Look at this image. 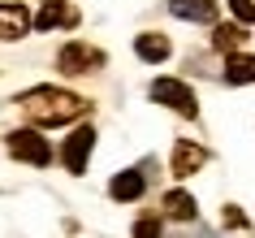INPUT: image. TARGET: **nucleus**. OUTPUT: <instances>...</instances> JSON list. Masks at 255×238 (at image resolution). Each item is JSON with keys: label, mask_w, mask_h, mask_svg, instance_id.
<instances>
[{"label": "nucleus", "mask_w": 255, "mask_h": 238, "mask_svg": "<svg viewBox=\"0 0 255 238\" xmlns=\"http://www.w3.org/2000/svg\"><path fill=\"white\" fill-rule=\"evenodd\" d=\"M225 225H247V217H242L238 208H229V212H225Z\"/></svg>", "instance_id": "17"}, {"label": "nucleus", "mask_w": 255, "mask_h": 238, "mask_svg": "<svg viewBox=\"0 0 255 238\" xmlns=\"http://www.w3.org/2000/svg\"><path fill=\"white\" fill-rule=\"evenodd\" d=\"M91 147H95V130H91V126L74 130V134L65 139V147H61L65 169H69V173H82V169H87V156H91Z\"/></svg>", "instance_id": "5"}, {"label": "nucleus", "mask_w": 255, "mask_h": 238, "mask_svg": "<svg viewBox=\"0 0 255 238\" xmlns=\"http://www.w3.org/2000/svg\"><path fill=\"white\" fill-rule=\"evenodd\" d=\"M134 238H160V221H156V217H143V221L134 225Z\"/></svg>", "instance_id": "16"}, {"label": "nucleus", "mask_w": 255, "mask_h": 238, "mask_svg": "<svg viewBox=\"0 0 255 238\" xmlns=\"http://www.w3.org/2000/svg\"><path fill=\"white\" fill-rule=\"evenodd\" d=\"M78 22V13L69 9V0H43L39 17H35V26L39 30H56V26H74Z\"/></svg>", "instance_id": "8"}, {"label": "nucleus", "mask_w": 255, "mask_h": 238, "mask_svg": "<svg viewBox=\"0 0 255 238\" xmlns=\"http://www.w3.org/2000/svg\"><path fill=\"white\" fill-rule=\"evenodd\" d=\"M242 26L234 22V26H216V35H212V43H216V52H225V56H238V48H242Z\"/></svg>", "instance_id": "14"}, {"label": "nucleus", "mask_w": 255, "mask_h": 238, "mask_svg": "<svg viewBox=\"0 0 255 238\" xmlns=\"http://www.w3.org/2000/svg\"><path fill=\"white\" fill-rule=\"evenodd\" d=\"M9 152L17 160H26V165H48L52 160V147H48V139L39 130H13L9 134Z\"/></svg>", "instance_id": "4"}, {"label": "nucleus", "mask_w": 255, "mask_h": 238, "mask_svg": "<svg viewBox=\"0 0 255 238\" xmlns=\"http://www.w3.org/2000/svg\"><path fill=\"white\" fill-rule=\"evenodd\" d=\"M169 9L186 22H216V4L212 0H169Z\"/></svg>", "instance_id": "10"}, {"label": "nucleus", "mask_w": 255, "mask_h": 238, "mask_svg": "<svg viewBox=\"0 0 255 238\" xmlns=\"http://www.w3.org/2000/svg\"><path fill=\"white\" fill-rule=\"evenodd\" d=\"M203 160H208V152H203L199 143H190V139H177L173 147V173L177 178H190V173L203 169Z\"/></svg>", "instance_id": "6"}, {"label": "nucleus", "mask_w": 255, "mask_h": 238, "mask_svg": "<svg viewBox=\"0 0 255 238\" xmlns=\"http://www.w3.org/2000/svg\"><path fill=\"white\" fill-rule=\"evenodd\" d=\"M30 26H35V22H30V13L22 4H13V0L0 4V39H22Z\"/></svg>", "instance_id": "7"}, {"label": "nucleus", "mask_w": 255, "mask_h": 238, "mask_svg": "<svg viewBox=\"0 0 255 238\" xmlns=\"http://www.w3.org/2000/svg\"><path fill=\"white\" fill-rule=\"evenodd\" d=\"M108 195H113V199H121V204L138 199V195H143V173H138V169H126V173H117V178L108 182Z\"/></svg>", "instance_id": "9"}, {"label": "nucleus", "mask_w": 255, "mask_h": 238, "mask_svg": "<svg viewBox=\"0 0 255 238\" xmlns=\"http://www.w3.org/2000/svg\"><path fill=\"white\" fill-rule=\"evenodd\" d=\"M134 52L143 56V61H164V56L173 52V48H169V39H164V35L147 30V35H138V39H134Z\"/></svg>", "instance_id": "11"}, {"label": "nucleus", "mask_w": 255, "mask_h": 238, "mask_svg": "<svg viewBox=\"0 0 255 238\" xmlns=\"http://www.w3.org/2000/svg\"><path fill=\"white\" fill-rule=\"evenodd\" d=\"M56 65H61V74H95V69L104 65V52L100 48H91V43H65L61 48V56H56Z\"/></svg>", "instance_id": "3"}, {"label": "nucleus", "mask_w": 255, "mask_h": 238, "mask_svg": "<svg viewBox=\"0 0 255 238\" xmlns=\"http://www.w3.org/2000/svg\"><path fill=\"white\" fill-rule=\"evenodd\" d=\"M225 82H234V87H242V82H255V56H229L225 61Z\"/></svg>", "instance_id": "12"}, {"label": "nucleus", "mask_w": 255, "mask_h": 238, "mask_svg": "<svg viewBox=\"0 0 255 238\" xmlns=\"http://www.w3.org/2000/svg\"><path fill=\"white\" fill-rule=\"evenodd\" d=\"M17 108L35 126H65V121L87 113V100L74 95V91H61V87H35V91L17 95Z\"/></svg>", "instance_id": "1"}, {"label": "nucleus", "mask_w": 255, "mask_h": 238, "mask_svg": "<svg viewBox=\"0 0 255 238\" xmlns=\"http://www.w3.org/2000/svg\"><path fill=\"white\" fill-rule=\"evenodd\" d=\"M229 9H234V17H238V26L255 22V0H229Z\"/></svg>", "instance_id": "15"}, {"label": "nucleus", "mask_w": 255, "mask_h": 238, "mask_svg": "<svg viewBox=\"0 0 255 238\" xmlns=\"http://www.w3.org/2000/svg\"><path fill=\"white\" fill-rule=\"evenodd\" d=\"M151 100H156V104H169L173 113H182V117H199L195 91H190L186 82H177V78H156L151 82Z\"/></svg>", "instance_id": "2"}, {"label": "nucleus", "mask_w": 255, "mask_h": 238, "mask_svg": "<svg viewBox=\"0 0 255 238\" xmlns=\"http://www.w3.org/2000/svg\"><path fill=\"white\" fill-rule=\"evenodd\" d=\"M160 208L169 212L173 221H190V217H195V199H190L186 191H169V195H164V204H160Z\"/></svg>", "instance_id": "13"}]
</instances>
